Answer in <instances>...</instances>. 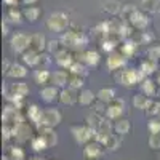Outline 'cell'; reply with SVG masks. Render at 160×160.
Segmentation results:
<instances>
[{"label": "cell", "mask_w": 160, "mask_h": 160, "mask_svg": "<svg viewBox=\"0 0 160 160\" xmlns=\"http://www.w3.org/2000/svg\"><path fill=\"white\" fill-rule=\"evenodd\" d=\"M10 45L11 50L15 53H19L22 55L24 51H28L31 47V35H28L26 32H16L13 34V37L10 38Z\"/></svg>", "instance_id": "cell-5"}, {"label": "cell", "mask_w": 160, "mask_h": 160, "mask_svg": "<svg viewBox=\"0 0 160 160\" xmlns=\"http://www.w3.org/2000/svg\"><path fill=\"white\" fill-rule=\"evenodd\" d=\"M51 55L50 53H40V59H38V66L37 69H48V66L51 64Z\"/></svg>", "instance_id": "cell-44"}, {"label": "cell", "mask_w": 160, "mask_h": 160, "mask_svg": "<svg viewBox=\"0 0 160 160\" xmlns=\"http://www.w3.org/2000/svg\"><path fill=\"white\" fill-rule=\"evenodd\" d=\"M104 152H106L104 146H101V144L96 142V141L88 142L85 148H83V157H85L87 160H98V158H101V157L104 155Z\"/></svg>", "instance_id": "cell-9"}, {"label": "cell", "mask_w": 160, "mask_h": 160, "mask_svg": "<svg viewBox=\"0 0 160 160\" xmlns=\"http://www.w3.org/2000/svg\"><path fill=\"white\" fill-rule=\"evenodd\" d=\"M2 34H3V37H7V35H8V24H7L5 21L2 22Z\"/></svg>", "instance_id": "cell-49"}, {"label": "cell", "mask_w": 160, "mask_h": 160, "mask_svg": "<svg viewBox=\"0 0 160 160\" xmlns=\"http://www.w3.org/2000/svg\"><path fill=\"white\" fill-rule=\"evenodd\" d=\"M77 61L87 64L88 68H96V66L99 64V61H101V55L95 50H87L83 53H80V58Z\"/></svg>", "instance_id": "cell-13"}, {"label": "cell", "mask_w": 160, "mask_h": 160, "mask_svg": "<svg viewBox=\"0 0 160 160\" xmlns=\"http://www.w3.org/2000/svg\"><path fill=\"white\" fill-rule=\"evenodd\" d=\"M158 5L160 0H139V10L142 11H158Z\"/></svg>", "instance_id": "cell-36"}, {"label": "cell", "mask_w": 160, "mask_h": 160, "mask_svg": "<svg viewBox=\"0 0 160 160\" xmlns=\"http://www.w3.org/2000/svg\"><path fill=\"white\" fill-rule=\"evenodd\" d=\"M130 130H131V122L128 118H118L114 122V133L115 135H120V136L128 135Z\"/></svg>", "instance_id": "cell-24"}, {"label": "cell", "mask_w": 160, "mask_h": 160, "mask_svg": "<svg viewBox=\"0 0 160 160\" xmlns=\"http://www.w3.org/2000/svg\"><path fill=\"white\" fill-rule=\"evenodd\" d=\"M85 122H87L88 127H91L93 130L98 131V130L102 127V123L106 122V117H104V115H99V114H96V112H91V114L87 115Z\"/></svg>", "instance_id": "cell-25"}, {"label": "cell", "mask_w": 160, "mask_h": 160, "mask_svg": "<svg viewBox=\"0 0 160 160\" xmlns=\"http://www.w3.org/2000/svg\"><path fill=\"white\" fill-rule=\"evenodd\" d=\"M38 135L45 139L48 148H55V146L58 144V135H56L55 128H45V127H42V128H38Z\"/></svg>", "instance_id": "cell-17"}, {"label": "cell", "mask_w": 160, "mask_h": 160, "mask_svg": "<svg viewBox=\"0 0 160 160\" xmlns=\"http://www.w3.org/2000/svg\"><path fill=\"white\" fill-rule=\"evenodd\" d=\"M69 71H55L51 72V78H50V83L56 88H66V85L69 83Z\"/></svg>", "instance_id": "cell-14"}, {"label": "cell", "mask_w": 160, "mask_h": 160, "mask_svg": "<svg viewBox=\"0 0 160 160\" xmlns=\"http://www.w3.org/2000/svg\"><path fill=\"white\" fill-rule=\"evenodd\" d=\"M71 133H72L75 142L82 144V146H87L88 142L95 141V138H96V130H93L87 123L85 125H74L71 128Z\"/></svg>", "instance_id": "cell-4"}, {"label": "cell", "mask_w": 160, "mask_h": 160, "mask_svg": "<svg viewBox=\"0 0 160 160\" xmlns=\"http://www.w3.org/2000/svg\"><path fill=\"white\" fill-rule=\"evenodd\" d=\"M101 48H102V51H106V53H114V51H117V40L112 38V37L104 38L102 42H101Z\"/></svg>", "instance_id": "cell-41"}, {"label": "cell", "mask_w": 160, "mask_h": 160, "mask_svg": "<svg viewBox=\"0 0 160 160\" xmlns=\"http://www.w3.org/2000/svg\"><path fill=\"white\" fill-rule=\"evenodd\" d=\"M96 96H98L99 101H102V102H106V104H111L114 99H117V98H115V90L111 88V87L101 88V90L96 93Z\"/></svg>", "instance_id": "cell-28"}, {"label": "cell", "mask_w": 160, "mask_h": 160, "mask_svg": "<svg viewBox=\"0 0 160 160\" xmlns=\"http://www.w3.org/2000/svg\"><path fill=\"white\" fill-rule=\"evenodd\" d=\"M62 106H72L74 102H78V93L72 88H62L59 91V99Z\"/></svg>", "instance_id": "cell-15"}, {"label": "cell", "mask_w": 160, "mask_h": 160, "mask_svg": "<svg viewBox=\"0 0 160 160\" xmlns=\"http://www.w3.org/2000/svg\"><path fill=\"white\" fill-rule=\"evenodd\" d=\"M29 160H45V158H38V157H34V158H29Z\"/></svg>", "instance_id": "cell-52"}, {"label": "cell", "mask_w": 160, "mask_h": 160, "mask_svg": "<svg viewBox=\"0 0 160 160\" xmlns=\"http://www.w3.org/2000/svg\"><path fill=\"white\" fill-rule=\"evenodd\" d=\"M40 15H42V10H40L38 7H26L22 10V16L26 21H29V22H35Z\"/></svg>", "instance_id": "cell-29"}, {"label": "cell", "mask_w": 160, "mask_h": 160, "mask_svg": "<svg viewBox=\"0 0 160 160\" xmlns=\"http://www.w3.org/2000/svg\"><path fill=\"white\" fill-rule=\"evenodd\" d=\"M35 2H37V0H22V3H24L26 7H34Z\"/></svg>", "instance_id": "cell-50"}, {"label": "cell", "mask_w": 160, "mask_h": 160, "mask_svg": "<svg viewBox=\"0 0 160 160\" xmlns=\"http://www.w3.org/2000/svg\"><path fill=\"white\" fill-rule=\"evenodd\" d=\"M125 66H127V58L118 50L114 53H109V56H108V69L109 71L117 72L120 69H123Z\"/></svg>", "instance_id": "cell-10"}, {"label": "cell", "mask_w": 160, "mask_h": 160, "mask_svg": "<svg viewBox=\"0 0 160 160\" xmlns=\"http://www.w3.org/2000/svg\"><path fill=\"white\" fill-rule=\"evenodd\" d=\"M62 120V115L58 109H43V114H42V118H40V123H38V128H55L61 123Z\"/></svg>", "instance_id": "cell-6"}, {"label": "cell", "mask_w": 160, "mask_h": 160, "mask_svg": "<svg viewBox=\"0 0 160 160\" xmlns=\"http://www.w3.org/2000/svg\"><path fill=\"white\" fill-rule=\"evenodd\" d=\"M158 13H160V5H158Z\"/></svg>", "instance_id": "cell-54"}, {"label": "cell", "mask_w": 160, "mask_h": 160, "mask_svg": "<svg viewBox=\"0 0 160 160\" xmlns=\"http://www.w3.org/2000/svg\"><path fill=\"white\" fill-rule=\"evenodd\" d=\"M128 22L133 26V29H136V31H144V29L149 26V18H148V15H146L142 10L136 8L135 13H133V15L130 16Z\"/></svg>", "instance_id": "cell-8"}, {"label": "cell", "mask_w": 160, "mask_h": 160, "mask_svg": "<svg viewBox=\"0 0 160 160\" xmlns=\"http://www.w3.org/2000/svg\"><path fill=\"white\" fill-rule=\"evenodd\" d=\"M106 109H108V104L102 102V101H99V99H96L95 104H93V112H96V114H99V115H104V117H106Z\"/></svg>", "instance_id": "cell-47"}, {"label": "cell", "mask_w": 160, "mask_h": 160, "mask_svg": "<svg viewBox=\"0 0 160 160\" xmlns=\"http://www.w3.org/2000/svg\"><path fill=\"white\" fill-rule=\"evenodd\" d=\"M69 74H74V75H80V77H87L88 75V66L80 62V61H75L71 68H69Z\"/></svg>", "instance_id": "cell-34"}, {"label": "cell", "mask_w": 160, "mask_h": 160, "mask_svg": "<svg viewBox=\"0 0 160 160\" xmlns=\"http://www.w3.org/2000/svg\"><path fill=\"white\" fill-rule=\"evenodd\" d=\"M152 98L146 96L144 93H138V95H135V98H133V106H135V109H139V111H146L148 109V106L151 102Z\"/></svg>", "instance_id": "cell-31"}, {"label": "cell", "mask_w": 160, "mask_h": 160, "mask_svg": "<svg viewBox=\"0 0 160 160\" xmlns=\"http://www.w3.org/2000/svg\"><path fill=\"white\" fill-rule=\"evenodd\" d=\"M3 2H5L7 5H10V7H16V3H18V0H3Z\"/></svg>", "instance_id": "cell-51"}, {"label": "cell", "mask_w": 160, "mask_h": 160, "mask_svg": "<svg viewBox=\"0 0 160 160\" xmlns=\"http://www.w3.org/2000/svg\"><path fill=\"white\" fill-rule=\"evenodd\" d=\"M50 78H51V72L48 69H35L34 71V82L37 85L47 87V83H50Z\"/></svg>", "instance_id": "cell-26"}, {"label": "cell", "mask_w": 160, "mask_h": 160, "mask_svg": "<svg viewBox=\"0 0 160 160\" xmlns=\"http://www.w3.org/2000/svg\"><path fill=\"white\" fill-rule=\"evenodd\" d=\"M47 45H48V42H47V38L42 34H32L31 35V47H29V50L37 51V53H43L47 50Z\"/></svg>", "instance_id": "cell-18"}, {"label": "cell", "mask_w": 160, "mask_h": 160, "mask_svg": "<svg viewBox=\"0 0 160 160\" xmlns=\"http://www.w3.org/2000/svg\"><path fill=\"white\" fill-rule=\"evenodd\" d=\"M135 10H136L135 5H123V7H122V11H120V18H122V21L128 22L130 16L135 13Z\"/></svg>", "instance_id": "cell-45"}, {"label": "cell", "mask_w": 160, "mask_h": 160, "mask_svg": "<svg viewBox=\"0 0 160 160\" xmlns=\"http://www.w3.org/2000/svg\"><path fill=\"white\" fill-rule=\"evenodd\" d=\"M146 114L151 115V117H158V115H160V101L151 99L148 109H146Z\"/></svg>", "instance_id": "cell-42"}, {"label": "cell", "mask_w": 160, "mask_h": 160, "mask_svg": "<svg viewBox=\"0 0 160 160\" xmlns=\"http://www.w3.org/2000/svg\"><path fill=\"white\" fill-rule=\"evenodd\" d=\"M148 130L151 131V135H158L160 133V118L154 117L148 122Z\"/></svg>", "instance_id": "cell-46"}, {"label": "cell", "mask_w": 160, "mask_h": 160, "mask_svg": "<svg viewBox=\"0 0 160 160\" xmlns=\"http://www.w3.org/2000/svg\"><path fill=\"white\" fill-rule=\"evenodd\" d=\"M61 40H48V45H47V51L50 53V55H56V53H59L62 50L61 47Z\"/></svg>", "instance_id": "cell-43"}, {"label": "cell", "mask_w": 160, "mask_h": 160, "mask_svg": "<svg viewBox=\"0 0 160 160\" xmlns=\"http://www.w3.org/2000/svg\"><path fill=\"white\" fill-rule=\"evenodd\" d=\"M120 146H122V142H120L118 136L117 135H111L109 139H108V142H106V146H104V149L108 151V152H115V151L120 149Z\"/></svg>", "instance_id": "cell-38"}, {"label": "cell", "mask_w": 160, "mask_h": 160, "mask_svg": "<svg viewBox=\"0 0 160 160\" xmlns=\"http://www.w3.org/2000/svg\"><path fill=\"white\" fill-rule=\"evenodd\" d=\"M7 18H8V21L13 22V24H19V22L24 19L22 11L18 10L16 7H10V10H8V13H7Z\"/></svg>", "instance_id": "cell-35"}, {"label": "cell", "mask_w": 160, "mask_h": 160, "mask_svg": "<svg viewBox=\"0 0 160 160\" xmlns=\"http://www.w3.org/2000/svg\"><path fill=\"white\" fill-rule=\"evenodd\" d=\"M83 85H85L83 77H80V75H74V74H71V75H69V83H68V87H69V88H72V90L78 91V90H83Z\"/></svg>", "instance_id": "cell-37"}, {"label": "cell", "mask_w": 160, "mask_h": 160, "mask_svg": "<svg viewBox=\"0 0 160 160\" xmlns=\"http://www.w3.org/2000/svg\"><path fill=\"white\" fill-rule=\"evenodd\" d=\"M38 95H40V99H42L43 102L51 104V102L59 99V88L53 87V85H47V87H42Z\"/></svg>", "instance_id": "cell-12"}, {"label": "cell", "mask_w": 160, "mask_h": 160, "mask_svg": "<svg viewBox=\"0 0 160 160\" xmlns=\"http://www.w3.org/2000/svg\"><path fill=\"white\" fill-rule=\"evenodd\" d=\"M125 112V101L123 99H114L111 104H108V109H106V118L109 120H118L122 118V114Z\"/></svg>", "instance_id": "cell-7"}, {"label": "cell", "mask_w": 160, "mask_h": 160, "mask_svg": "<svg viewBox=\"0 0 160 160\" xmlns=\"http://www.w3.org/2000/svg\"><path fill=\"white\" fill-rule=\"evenodd\" d=\"M71 26V21H69V16L62 11H55L51 13L47 19V29L51 31V32H61L64 34L66 31L69 29Z\"/></svg>", "instance_id": "cell-3"}, {"label": "cell", "mask_w": 160, "mask_h": 160, "mask_svg": "<svg viewBox=\"0 0 160 160\" xmlns=\"http://www.w3.org/2000/svg\"><path fill=\"white\" fill-rule=\"evenodd\" d=\"M31 148L34 149V152H42V151L48 149V146H47L45 139L38 135V136H35V138L31 139Z\"/></svg>", "instance_id": "cell-39"}, {"label": "cell", "mask_w": 160, "mask_h": 160, "mask_svg": "<svg viewBox=\"0 0 160 160\" xmlns=\"http://www.w3.org/2000/svg\"><path fill=\"white\" fill-rule=\"evenodd\" d=\"M42 114H43V109H40L37 104H31L26 108V115H28V118L31 120L32 123H35L38 127L40 123V118H42Z\"/></svg>", "instance_id": "cell-23"}, {"label": "cell", "mask_w": 160, "mask_h": 160, "mask_svg": "<svg viewBox=\"0 0 160 160\" xmlns=\"http://www.w3.org/2000/svg\"><path fill=\"white\" fill-rule=\"evenodd\" d=\"M59 40H61V43H62L64 48H77L78 50V48L85 47V43H87V37L83 35V32L77 31L74 26L71 29L66 31Z\"/></svg>", "instance_id": "cell-2"}, {"label": "cell", "mask_w": 160, "mask_h": 160, "mask_svg": "<svg viewBox=\"0 0 160 160\" xmlns=\"http://www.w3.org/2000/svg\"><path fill=\"white\" fill-rule=\"evenodd\" d=\"M141 90H142V93H144L146 96H149V98L155 96V93H157L155 82H154V80H151L149 77H146L142 82H141Z\"/></svg>", "instance_id": "cell-32"}, {"label": "cell", "mask_w": 160, "mask_h": 160, "mask_svg": "<svg viewBox=\"0 0 160 160\" xmlns=\"http://www.w3.org/2000/svg\"><path fill=\"white\" fill-rule=\"evenodd\" d=\"M157 80H158V85H160V71H158V77H157Z\"/></svg>", "instance_id": "cell-53"}, {"label": "cell", "mask_w": 160, "mask_h": 160, "mask_svg": "<svg viewBox=\"0 0 160 160\" xmlns=\"http://www.w3.org/2000/svg\"><path fill=\"white\" fill-rule=\"evenodd\" d=\"M96 99H98L96 93H93V91L88 90V88H83V90L78 91V102L82 104V106H85V108H88V106H93Z\"/></svg>", "instance_id": "cell-20"}, {"label": "cell", "mask_w": 160, "mask_h": 160, "mask_svg": "<svg viewBox=\"0 0 160 160\" xmlns=\"http://www.w3.org/2000/svg\"><path fill=\"white\" fill-rule=\"evenodd\" d=\"M55 61H56V64L59 66L61 69H68L69 71V68L77 61L75 58H74V55L68 50V48H62L59 53H56L55 55Z\"/></svg>", "instance_id": "cell-11"}, {"label": "cell", "mask_w": 160, "mask_h": 160, "mask_svg": "<svg viewBox=\"0 0 160 160\" xmlns=\"http://www.w3.org/2000/svg\"><path fill=\"white\" fill-rule=\"evenodd\" d=\"M8 157L10 160H26V152L21 146H13V148H10Z\"/></svg>", "instance_id": "cell-40"}, {"label": "cell", "mask_w": 160, "mask_h": 160, "mask_svg": "<svg viewBox=\"0 0 160 160\" xmlns=\"http://www.w3.org/2000/svg\"><path fill=\"white\" fill-rule=\"evenodd\" d=\"M139 71L146 75V77H151L154 72H157V61H154V59H144L142 62H141V68H139Z\"/></svg>", "instance_id": "cell-33"}, {"label": "cell", "mask_w": 160, "mask_h": 160, "mask_svg": "<svg viewBox=\"0 0 160 160\" xmlns=\"http://www.w3.org/2000/svg\"><path fill=\"white\" fill-rule=\"evenodd\" d=\"M114 78H115L117 83L131 88V87H135L136 83H141L142 80L146 78V75L139 69H120V71H117Z\"/></svg>", "instance_id": "cell-1"}, {"label": "cell", "mask_w": 160, "mask_h": 160, "mask_svg": "<svg viewBox=\"0 0 160 160\" xmlns=\"http://www.w3.org/2000/svg\"><path fill=\"white\" fill-rule=\"evenodd\" d=\"M102 11L109 13V15H120L122 11V5H120L117 0H104L102 2Z\"/></svg>", "instance_id": "cell-30"}, {"label": "cell", "mask_w": 160, "mask_h": 160, "mask_svg": "<svg viewBox=\"0 0 160 160\" xmlns=\"http://www.w3.org/2000/svg\"><path fill=\"white\" fill-rule=\"evenodd\" d=\"M136 48H138V43L135 42V40H125V42L122 43V47L118 48V51L122 53L125 58H131L136 53Z\"/></svg>", "instance_id": "cell-27"}, {"label": "cell", "mask_w": 160, "mask_h": 160, "mask_svg": "<svg viewBox=\"0 0 160 160\" xmlns=\"http://www.w3.org/2000/svg\"><path fill=\"white\" fill-rule=\"evenodd\" d=\"M15 138H16L18 142H26V141L32 139V127L28 122L18 125L16 127V133H15Z\"/></svg>", "instance_id": "cell-16"}, {"label": "cell", "mask_w": 160, "mask_h": 160, "mask_svg": "<svg viewBox=\"0 0 160 160\" xmlns=\"http://www.w3.org/2000/svg\"><path fill=\"white\" fill-rule=\"evenodd\" d=\"M21 59H22V64H26L28 68H37L38 59H40V53L28 50V51H24L21 55Z\"/></svg>", "instance_id": "cell-22"}, {"label": "cell", "mask_w": 160, "mask_h": 160, "mask_svg": "<svg viewBox=\"0 0 160 160\" xmlns=\"http://www.w3.org/2000/svg\"><path fill=\"white\" fill-rule=\"evenodd\" d=\"M3 93H5V96L15 95V96L26 98V95L29 93V87H28V83H24V82H16V83H13L10 87V90H3Z\"/></svg>", "instance_id": "cell-19"}, {"label": "cell", "mask_w": 160, "mask_h": 160, "mask_svg": "<svg viewBox=\"0 0 160 160\" xmlns=\"http://www.w3.org/2000/svg\"><path fill=\"white\" fill-rule=\"evenodd\" d=\"M7 75L10 78H24L26 75H28V66L21 64V62H13Z\"/></svg>", "instance_id": "cell-21"}, {"label": "cell", "mask_w": 160, "mask_h": 160, "mask_svg": "<svg viewBox=\"0 0 160 160\" xmlns=\"http://www.w3.org/2000/svg\"><path fill=\"white\" fill-rule=\"evenodd\" d=\"M148 58L149 59H154V61H158V58H160V45H154V47L149 48Z\"/></svg>", "instance_id": "cell-48"}]
</instances>
